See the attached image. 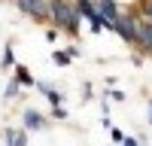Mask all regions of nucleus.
I'll use <instances>...</instances> for the list:
<instances>
[{"mask_svg":"<svg viewBox=\"0 0 152 146\" xmlns=\"http://www.w3.org/2000/svg\"><path fill=\"white\" fill-rule=\"evenodd\" d=\"M49 21H52L58 31H64L67 36H73V40L79 36L82 15H79V9H76L73 0H49Z\"/></svg>","mask_w":152,"mask_h":146,"instance_id":"obj_1","label":"nucleus"},{"mask_svg":"<svg viewBox=\"0 0 152 146\" xmlns=\"http://www.w3.org/2000/svg\"><path fill=\"white\" fill-rule=\"evenodd\" d=\"M76 9H79V15L88 18V24H91V31H110V21L104 18V12L97 9V0H73Z\"/></svg>","mask_w":152,"mask_h":146,"instance_id":"obj_2","label":"nucleus"},{"mask_svg":"<svg viewBox=\"0 0 152 146\" xmlns=\"http://www.w3.org/2000/svg\"><path fill=\"white\" fill-rule=\"evenodd\" d=\"M9 3H15L21 15H28L34 21H49V0H9Z\"/></svg>","mask_w":152,"mask_h":146,"instance_id":"obj_3","label":"nucleus"},{"mask_svg":"<svg viewBox=\"0 0 152 146\" xmlns=\"http://www.w3.org/2000/svg\"><path fill=\"white\" fill-rule=\"evenodd\" d=\"M134 34H137V46L143 49V55H152V18L149 15H140V12H137Z\"/></svg>","mask_w":152,"mask_h":146,"instance_id":"obj_4","label":"nucleus"},{"mask_svg":"<svg viewBox=\"0 0 152 146\" xmlns=\"http://www.w3.org/2000/svg\"><path fill=\"white\" fill-rule=\"evenodd\" d=\"M134 21H137V9H125V12H122V18H119V24H116V34H119L128 46H134V43H137Z\"/></svg>","mask_w":152,"mask_h":146,"instance_id":"obj_5","label":"nucleus"},{"mask_svg":"<svg viewBox=\"0 0 152 146\" xmlns=\"http://www.w3.org/2000/svg\"><path fill=\"white\" fill-rule=\"evenodd\" d=\"M24 131H46L49 128V119L43 113H37V110H24Z\"/></svg>","mask_w":152,"mask_h":146,"instance_id":"obj_6","label":"nucleus"},{"mask_svg":"<svg viewBox=\"0 0 152 146\" xmlns=\"http://www.w3.org/2000/svg\"><path fill=\"white\" fill-rule=\"evenodd\" d=\"M3 137H6V146H28V131L24 128H6L3 131Z\"/></svg>","mask_w":152,"mask_h":146,"instance_id":"obj_7","label":"nucleus"},{"mask_svg":"<svg viewBox=\"0 0 152 146\" xmlns=\"http://www.w3.org/2000/svg\"><path fill=\"white\" fill-rule=\"evenodd\" d=\"M15 79H18L21 85H37V79L31 76V70L24 67V64H15Z\"/></svg>","mask_w":152,"mask_h":146,"instance_id":"obj_8","label":"nucleus"},{"mask_svg":"<svg viewBox=\"0 0 152 146\" xmlns=\"http://www.w3.org/2000/svg\"><path fill=\"white\" fill-rule=\"evenodd\" d=\"M18 94H21V82L12 76V79H9V85H6V91H3V97H6V101H12V97H18Z\"/></svg>","mask_w":152,"mask_h":146,"instance_id":"obj_9","label":"nucleus"},{"mask_svg":"<svg viewBox=\"0 0 152 146\" xmlns=\"http://www.w3.org/2000/svg\"><path fill=\"white\" fill-rule=\"evenodd\" d=\"M52 61H55L58 67H67V64H70V55L61 52V49H55V52H52Z\"/></svg>","mask_w":152,"mask_h":146,"instance_id":"obj_10","label":"nucleus"},{"mask_svg":"<svg viewBox=\"0 0 152 146\" xmlns=\"http://www.w3.org/2000/svg\"><path fill=\"white\" fill-rule=\"evenodd\" d=\"M0 67H12V43H6V49H3V58H0Z\"/></svg>","mask_w":152,"mask_h":146,"instance_id":"obj_11","label":"nucleus"},{"mask_svg":"<svg viewBox=\"0 0 152 146\" xmlns=\"http://www.w3.org/2000/svg\"><path fill=\"white\" fill-rule=\"evenodd\" d=\"M52 119H67V110L64 107H52Z\"/></svg>","mask_w":152,"mask_h":146,"instance_id":"obj_12","label":"nucleus"},{"mask_svg":"<svg viewBox=\"0 0 152 146\" xmlns=\"http://www.w3.org/2000/svg\"><path fill=\"white\" fill-rule=\"evenodd\" d=\"M110 134H113V140H116V143H125V134H122L119 128H110Z\"/></svg>","mask_w":152,"mask_h":146,"instance_id":"obj_13","label":"nucleus"},{"mask_svg":"<svg viewBox=\"0 0 152 146\" xmlns=\"http://www.w3.org/2000/svg\"><path fill=\"white\" fill-rule=\"evenodd\" d=\"M110 97H113L116 104H122V101H125V91H119V88H116V91H110Z\"/></svg>","mask_w":152,"mask_h":146,"instance_id":"obj_14","label":"nucleus"},{"mask_svg":"<svg viewBox=\"0 0 152 146\" xmlns=\"http://www.w3.org/2000/svg\"><path fill=\"white\" fill-rule=\"evenodd\" d=\"M46 40H49V43H55V40H58V31H55V28H49V31H46Z\"/></svg>","mask_w":152,"mask_h":146,"instance_id":"obj_15","label":"nucleus"},{"mask_svg":"<svg viewBox=\"0 0 152 146\" xmlns=\"http://www.w3.org/2000/svg\"><path fill=\"white\" fill-rule=\"evenodd\" d=\"M125 146H140V140L137 137H125Z\"/></svg>","mask_w":152,"mask_h":146,"instance_id":"obj_16","label":"nucleus"},{"mask_svg":"<svg viewBox=\"0 0 152 146\" xmlns=\"http://www.w3.org/2000/svg\"><path fill=\"white\" fill-rule=\"evenodd\" d=\"M149 125H152V101H149Z\"/></svg>","mask_w":152,"mask_h":146,"instance_id":"obj_17","label":"nucleus"}]
</instances>
